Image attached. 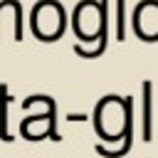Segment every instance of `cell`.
<instances>
[{"mask_svg": "<svg viewBox=\"0 0 158 158\" xmlns=\"http://www.w3.org/2000/svg\"><path fill=\"white\" fill-rule=\"evenodd\" d=\"M91 126L99 141L118 143L133 128V96L106 94L96 101L91 114Z\"/></svg>", "mask_w": 158, "mask_h": 158, "instance_id": "6da1fadb", "label": "cell"}, {"mask_svg": "<svg viewBox=\"0 0 158 158\" xmlns=\"http://www.w3.org/2000/svg\"><path fill=\"white\" fill-rule=\"evenodd\" d=\"M72 32L79 42H94L109 30V0H79L72 10Z\"/></svg>", "mask_w": 158, "mask_h": 158, "instance_id": "7a4b0ae2", "label": "cell"}, {"mask_svg": "<svg viewBox=\"0 0 158 158\" xmlns=\"http://www.w3.org/2000/svg\"><path fill=\"white\" fill-rule=\"evenodd\" d=\"M67 10L59 0H37L30 10V30L40 42H57L67 32Z\"/></svg>", "mask_w": 158, "mask_h": 158, "instance_id": "3957f363", "label": "cell"}, {"mask_svg": "<svg viewBox=\"0 0 158 158\" xmlns=\"http://www.w3.org/2000/svg\"><path fill=\"white\" fill-rule=\"evenodd\" d=\"M20 136L27 141H42V138L62 141L57 131V101L52 96L44 99V109H40L37 114H27L20 121Z\"/></svg>", "mask_w": 158, "mask_h": 158, "instance_id": "277c9868", "label": "cell"}, {"mask_svg": "<svg viewBox=\"0 0 158 158\" xmlns=\"http://www.w3.org/2000/svg\"><path fill=\"white\" fill-rule=\"evenodd\" d=\"M131 30L143 42H158V0H141L131 10Z\"/></svg>", "mask_w": 158, "mask_h": 158, "instance_id": "5b68a950", "label": "cell"}, {"mask_svg": "<svg viewBox=\"0 0 158 158\" xmlns=\"http://www.w3.org/2000/svg\"><path fill=\"white\" fill-rule=\"evenodd\" d=\"M156 123L158 121H153V81L146 79L141 84V114H138V128H141V138L146 143L153 138Z\"/></svg>", "mask_w": 158, "mask_h": 158, "instance_id": "8992f818", "label": "cell"}, {"mask_svg": "<svg viewBox=\"0 0 158 158\" xmlns=\"http://www.w3.org/2000/svg\"><path fill=\"white\" fill-rule=\"evenodd\" d=\"M136 128V126H133ZM133 128L126 133V138L123 141H118V143H104V141H99L96 146H94V151L99 153V156H104V158H121V156H126L131 148H133Z\"/></svg>", "mask_w": 158, "mask_h": 158, "instance_id": "52a82bcc", "label": "cell"}, {"mask_svg": "<svg viewBox=\"0 0 158 158\" xmlns=\"http://www.w3.org/2000/svg\"><path fill=\"white\" fill-rule=\"evenodd\" d=\"M106 44H109V30H106V32H104L99 40H94V42H89V44L77 40L72 49H74V54H77V57H84V59H94V57H101V54L106 52Z\"/></svg>", "mask_w": 158, "mask_h": 158, "instance_id": "ba28073f", "label": "cell"}, {"mask_svg": "<svg viewBox=\"0 0 158 158\" xmlns=\"http://www.w3.org/2000/svg\"><path fill=\"white\" fill-rule=\"evenodd\" d=\"M10 101H12V94H10V89H7V84H0V141H5V143H10V141H15V136L10 133V126H7V106H10Z\"/></svg>", "mask_w": 158, "mask_h": 158, "instance_id": "9c48e42d", "label": "cell"}, {"mask_svg": "<svg viewBox=\"0 0 158 158\" xmlns=\"http://www.w3.org/2000/svg\"><path fill=\"white\" fill-rule=\"evenodd\" d=\"M116 40H126V0H116Z\"/></svg>", "mask_w": 158, "mask_h": 158, "instance_id": "30bf717a", "label": "cell"}]
</instances>
